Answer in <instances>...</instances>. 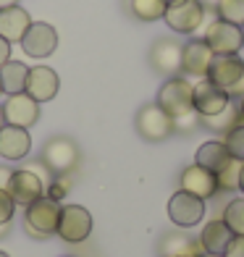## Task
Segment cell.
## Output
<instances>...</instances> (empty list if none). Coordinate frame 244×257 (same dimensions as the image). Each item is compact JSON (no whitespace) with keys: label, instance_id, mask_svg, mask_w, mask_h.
Masks as SVG:
<instances>
[{"label":"cell","instance_id":"obj_19","mask_svg":"<svg viewBox=\"0 0 244 257\" xmlns=\"http://www.w3.org/2000/svg\"><path fill=\"white\" fill-rule=\"evenodd\" d=\"M231 239H234V231L226 226L223 218H215V220H210V223H205V228L200 233V244H202L205 254H220L223 257Z\"/></svg>","mask_w":244,"mask_h":257},{"label":"cell","instance_id":"obj_23","mask_svg":"<svg viewBox=\"0 0 244 257\" xmlns=\"http://www.w3.org/2000/svg\"><path fill=\"white\" fill-rule=\"evenodd\" d=\"M27 76H29V66L21 61H6L0 66V87L6 95H19L27 89Z\"/></svg>","mask_w":244,"mask_h":257},{"label":"cell","instance_id":"obj_10","mask_svg":"<svg viewBox=\"0 0 244 257\" xmlns=\"http://www.w3.org/2000/svg\"><path fill=\"white\" fill-rule=\"evenodd\" d=\"M192 102H194V110L200 118H205V115H215L220 113L223 108H228V92H223L218 84H213L210 79H200L194 84V92H192Z\"/></svg>","mask_w":244,"mask_h":257},{"label":"cell","instance_id":"obj_5","mask_svg":"<svg viewBox=\"0 0 244 257\" xmlns=\"http://www.w3.org/2000/svg\"><path fill=\"white\" fill-rule=\"evenodd\" d=\"M134 123H137V132H139V137H142L145 142H163V139H168L173 134L171 115L163 110L158 102L139 108Z\"/></svg>","mask_w":244,"mask_h":257},{"label":"cell","instance_id":"obj_21","mask_svg":"<svg viewBox=\"0 0 244 257\" xmlns=\"http://www.w3.org/2000/svg\"><path fill=\"white\" fill-rule=\"evenodd\" d=\"M231 160H234V158L228 155L226 145H223V142H218V139H210V142H205L200 150H197V158H194L197 166H202V168H207V171H213L215 176L228 166Z\"/></svg>","mask_w":244,"mask_h":257},{"label":"cell","instance_id":"obj_17","mask_svg":"<svg viewBox=\"0 0 244 257\" xmlns=\"http://www.w3.org/2000/svg\"><path fill=\"white\" fill-rule=\"evenodd\" d=\"M210 61H213V50L207 48L205 40H189L181 48V71L189 76L205 79L207 68H210Z\"/></svg>","mask_w":244,"mask_h":257},{"label":"cell","instance_id":"obj_2","mask_svg":"<svg viewBox=\"0 0 244 257\" xmlns=\"http://www.w3.org/2000/svg\"><path fill=\"white\" fill-rule=\"evenodd\" d=\"M192 92H194V84H189L181 76H171L158 92V105L171 115V121L181 118V115H189V113H194Z\"/></svg>","mask_w":244,"mask_h":257},{"label":"cell","instance_id":"obj_31","mask_svg":"<svg viewBox=\"0 0 244 257\" xmlns=\"http://www.w3.org/2000/svg\"><path fill=\"white\" fill-rule=\"evenodd\" d=\"M223 257H244V236H234Z\"/></svg>","mask_w":244,"mask_h":257},{"label":"cell","instance_id":"obj_43","mask_svg":"<svg viewBox=\"0 0 244 257\" xmlns=\"http://www.w3.org/2000/svg\"><path fill=\"white\" fill-rule=\"evenodd\" d=\"M0 257H8V254H6V252H0Z\"/></svg>","mask_w":244,"mask_h":257},{"label":"cell","instance_id":"obj_29","mask_svg":"<svg viewBox=\"0 0 244 257\" xmlns=\"http://www.w3.org/2000/svg\"><path fill=\"white\" fill-rule=\"evenodd\" d=\"M239 173H241V160H231L228 166L218 173V189H223V192H234L239 189Z\"/></svg>","mask_w":244,"mask_h":257},{"label":"cell","instance_id":"obj_4","mask_svg":"<svg viewBox=\"0 0 244 257\" xmlns=\"http://www.w3.org/2000/svg\"><path fill=\"white\" fill-rule=\"evenodd\" d=\"M202 40L207 42V48L213 50V55H239V50L244 48L241 27L228 24L223 19H215L213 24L205 29Z\"/></svg>","mask_w":244,"mask_h":257},{"label":"cell","instance_id":"obj_22","mask_svg":"<svg viewBox=\"0 0 244 257\" xmlns=\"http://www.w3.org/2000/svg\"><path fill=\"white\" fill-rule=\"evenodd\" d=\"M160 254L163 257H200L205 254L200 239H189L181 233H171L160 241Z\"/></svg>","mask_w":244,"mask_h":257},{"label":"cell","instance_id":"obj_35","mask_svg":"<svg viewBox=\"0 0 244 257\" xmlns=\"http://www.w3.org/2000/svg\"><path fill=\"white\" fill-rule=\"evenodd\" d=\"M19 6V0H0V11H6V8H14Z\"/></svg>","mask_w":244,"mask_h":257},{"label":"cell","instance_id":"obj_8","mask_svg":"<svg viewBox=\"0 0 244 257\" xmlns=\"http://www.w3.org/2000/svg\"><path fill=\"white\" fill-rule=\"evenodd\" d=\"M42 163L53 173L63 176L79 163V147L68 137H53L48 145L42 147Z\"/></svg>","mask_w":244,"mask_h":257},{"label":"cell","instance_id":"obj_32","mask_svg":"<svg viewBox=\"0 0 244 257\" xmlns=\"http://www.w3.org/2000/svg\"><path fill=\"white\" fill-rule=\"evenodd\" d=\"M63 192H68V181L58 179V181H55V186L50 189V194H48V197H53V200H58V197H63Z\"/></svg>","mask_w":244,"mask_h":257},{"label":"cell","instance_id":"obj_15","mask_svg":"<svg viewBox=\"0 0 244 257\" xmlns=\"http://www.w3.org/2000/svg\"><path fill=\"white\" fill-rule=\"evenodd\" d=\"M181 48L176 40H158L153 48H150V66L155 68L158 74L173 76L176 71H181Z\"/></svg>","mask_w":244,"mask_h":257},{"label":"cell","instance_id":"obj_16","mask_svg":"<svg viewBox=\"0 0 244 257\" xmlns=\"http://www.w3.org/2000/svg\"><path fill=\"white\" fill-rule=\"evenodd\" d=\"M181 189L194 194V197H200V200H210L218 192V179H215L213 171H207V168L194 163V166L181 171Z\"/></svg>","mask_w":244,"mask_h":257},{"label":"cell","instance_id":"obj_30","mask_svg":"<svg viewBox=\"0 0 244 257\" xmlns=\"http://www.w3.org/2000/svg\"><path fill=\"white\" fill-rule=\"evenodd\" d=\"M14 210H16L14 197L8 194V189H0V226H8V223H11Z\"/></svg>","mask_w":244,"mask_h":257},{"label":"cell","instance_id":"obj_7","mask_svg":"<svg viewBox=\"0 0 244 257\" xmlns=\"http://www.w3.org/2000/svg\"><path fill=\"white\" fill-rule=\"evenodd\" d=\"M163 21L179 34H194L205 21V6L202 0H181V3H173L166 8Z\"/></svg>","mask_w":244,"mask_h":257},{"label":"cell","instance_id":"obj_1","mask_svg":"<svg viewBox=\"0 0 244 257\" xmlns=\"http://www.w3.org/2000/svg\"><path fill=\"white\" fill-rule=\"evenodd\" d=\"M205 79H210L228 97H244V61L239 55H213Z\"/></svg>","mask_w":244,"mask_h":257},{"label":"cell","instance_id":"obj_13","mask_svg":"<svg viewBox=\"0 0 244 257\" xmlns=\"http://www.w3.org/2000/svg\"><path fill=\"white\" fill-rule=\"evenodd\" d=\"M8 194L14 197L16 205H32L34 200H40L45 194V184L34 171H14V176L8 181Z\"/></svg>","mask_w":244,"mask_h":257},{"label":"cell","instance_id":"obj_18","mask_svg":"<svg viewBox=\"0 0 244 257\" xmlns=\"http://www.w3.org/2000/svg\"><path fill=\"white\" fill-rule=\"evenodd\" d=\"M32 150V137L27 128L21 126H0V155L6 160H21L27 158Z\"/></svg>","mask_w":244,"mask_h":257},{"label":"cell","instance_id":"obj_12","mask_svg":"<svg viewBox=\"0 0 244 257\" xmlns=\"http://www.w3.org/2000/svg\"><path fill=\"white\" fill-rule=\"evenodd\" d=\"M21 48L29 58H48L58 48V32L45 21H32V27L21 40Z\"/></svg>","mask_w":244,"mask_h":257},{"label":"cell","instance_id":"obj_40","mask_svg":"<svg viewBox=\"0 0 244 257\" xmlns=\"http://www.w3.org/2000/svg\"><path fill=\"white\" fill-rule=\"evenodd\" d=\"M166 3H168V6H173V3H181V0H166Z\"/></svg>","mask_w":244,"mask_h":257},{"label":"cell","instance_id":"obj_45","mask_svg":"<svg viewBox=\"0 0 244 257\" xmlns=\"http://www.w3.org/2000/svg\"><path fill=\"white\" fill-rule=\"evenodd\" d=\"M241 34H244V27H241Z\"/></svg>","mask_w":244,"mask_h":257},{"label":"cell","instance_id":"obj_27","mask_svg":"<svg viewBox=\"0 0 244 257\" xmlns=\"http://www.w3.org/2000/svg\"><path fill=\"white\" fill-rule=\"evenodd\" d=\"M215 14L218 19L228 21V24L244 27V0H218Z\"/></svg>","mask_w":244,"mask_h":257},{"label":"cell","instance_id":"obj_36","mask_svg":"<svg viewBox=\"0 0 244 257\" xmlns=\"http://www.w3.org/2000/svg\"><path fill=\"white\" fill-rule=\"evenodd\" d=\"M239 189L244 192V163H241V173H239Z\"/></svg>","mask_w":244,"mask_h":257},{"label":"cell","instance_id":"obj_34","mask_svg":"<svg viewBox=\"0 0 244 257\" xmlns=\"http://www.w3.org/2000/svg\"><path fill=\"white\" fill-rule=\"evenodd\" d=\"M11 176H14V171H8V168L0 166V189H8V181H11Z\"/></svg>","mask_w":244,"mask_h":257},{"label":"cell","instance_id":"obj_14","mask_svg":"<svg viewBox=\"0 0 244 257\" xmlns=\"http://www.w3.org/2000/svg\"><path fill=\"white\" fill-rule=\"evenodd\" d=\"M58 87H61V81H58V74L53 71L50 66H34L29 68V76H27V95L37 102H48L58 95Z\"/></svg>","mask_w":244,"mask_h":257},{"label":"cell","instance_id":"obj_20","mask_svg":"<svg viewBox=\"0 0 244 257\" xmlns=\"http://www.w3.org/2000/svg\"><path fill=\"white\" fill-rule=\"evenodd\" d=\"M29 27H32V16L27 14L24 8L14 6V8L0 11V37L8 40L11 45L24 40V34H27Z\"/></svg>","mask_w":244,"mask_h":257},{"label":"cell","instance_id":"obj_25","mask_svg":"<svg viewBox=\"0 0 244 257\" xmlns=\"http://www.w3.org/2000/svg\"><path fill=\"white\" fill-rule=\"evenodd\" d=\"M166 0H132V14L139 21H158L166 16Z\"/></svg>","mask_w":244,"mask_h":257},{"label":"cell","instance_id":"obj_24","mask_svg":"<svg viewBox=\"0 0 244 257\" xmlns=\"http://www.w3.org/2000/svg\"><path fill=\"white\" fill-rule=\"evenodd\" d=\"M202 121V126H207L210 132H228L231 126H236V123H241V113H239V105H234V102H228V108H223L220 113H215V115H205V118H200Z\"/></svg>","mask_w":244,"mask_h":257},{"label":"cell","instance_id":"obj_28","mask_svg":"<svg viewBox=\"0 0 244 257\" xmlns=\"http://www.w3.org/2000/svg\"><path fill=\"white\" fill-rule=\"evenodd\" d=\"M223 145H226V150H228L231 158L244 163V121L228 128L226 137H223Z\"/></svg>","mask_w":244,"mask_h":257},{"label":"cell","instance_id":"obj_38","mask_svg":"<svg viewBox=\"0 0 244 257\" xmlns=\"http://www.w3.org/2000/svg\"><path fill=\"white\" fill-rule=\"evenodd\" d=\"M239 113H241V121H244V97H239Z\"/></svg>","mask_w":244,"mask_h":257},{"label":"cell","instance_id":"obj_11","mask_svg":"<svg viewBox=\"0 0 244 257\" xmlns=\"http://www.w3.org/2000/svg\"><path fill=\"white\" fill-rule=\"evenodd\" d=\"M3 118H6L8 126L29 128V126L37 123V118H40V102L32 100L27 92L8 95V100L3 102Z\"/></svg>","mask_w":244,"mask_h":257},{"label":"cell","instance_id":"obj_9","mask_svg":"<svg viewBox=\"0 0 244 257\" xmlns=\"http://www.w3.org/2000/svg\"><path fill=\"white\" fill-rule=\"evenodd\" d=\"M168 218L176 226H181V228H192V226H197L205 218V200L179 189L168 200Z\"/></svg>","mask_w":244,"mask_h":257},{"label":"cell","instance_id":"obj_42","mask_svg":"<svg viewBox=\"0 0 244 257\" xmlns=\"http://www.w3.org/2000/svg\"><path fill=\"white\" fill-rule=\"evenodd\" d=\"M200 257H220V254H200Z\"/></svg>","mask_w":244,"mask_h":257},{"label":"cell","instance_id":"obj_41","mask_svg":"<svg viewBox=\"0 0 244 257\" xmlns=\"http://www.w3.org/2000/svg\"><path fill=\"white\" fill-rule=\"evenodd\" d=\"M8 231V226H0V233H6Z\"/></svg>","mask_w":244,"mask_h":257},{"label":"cell","instance_id":"obj_44","mask_svg":"<svg viewBox=\"0 0 244 257\" xmlns=\"http://www.w3.org/2000/svg\"><path fill=\"white\" fill-rule=\"evenodd\" d=\"M0 95H3V87H0Z\"/></svg>","mask_w":244,"mask_h":257},{"label":"cell","instance_id":"obj_33","mask_svg":"<svg viewBox=\"0 0 244 257\" xmlns=\"http://www.w3.org/2000/svg\"><path fill=\"white\" fill-rule=\"evenodd\" d=\"M6 61H11V42L0 37V66H3Z\"/></svg>","mask_w":244,"mask_h":257},{"label":"cell","instance_id":"obj_26","mask_svg":"<svg viewBox=\"0 0 244 257\" xmlns=\"http://www.w3.org/2000/svg\"><path fill=\"white\" fill-rule=\"evenodd\" d=\"M223 220L226 226L234 231V236H244V197L231 200L223 210Z\"/></svg>","mask_w":244,"mask_h":257},{"label":"cell","instance_id":"obj_37","mask_svg":"<svg viewBox=\"0 0 244 257\" xmlns=\"http://www.w3.org/2000/svg\"><path fill=\"white\" fill-rule=\"evenodd\" d=\"M202 6H205V8H215L218 0H202Z\"/></svg>","mask_w":244,"mask_h":257},{"label":"cell","instance_id":"obj_3","mask_svg":"<svg viewBox=\"0 0 244 257\" xmlns=\"http://www.w3.org/2000/svg\"><path fill=\"white\" fill-rule=\"evenodd\" d=\"M61 202L53 197L42 194L40 200H34L32 205H27V228L29 233H34L37 239H45L55 233L58 228V218H61Z\"/></svg>","mask_w":244,"mask_h":257},{"label":"cell","instance_id":"obj_39","mask_svg":"<svg viewBox=\"0 0 244 257\" xmlns=\"http://www.w3.org/2000/svg\"><path fill=\"white\" fill-rule=\"evenodd\" d=\"M6 123V118H3V105H0V126Z\"/></svg>","mask_w":244,"mask_h":257},{"label":"cell","instance_id":"obj_6","mask_svg":"<svg viewBox=\"0 0 244 257\" xmlns=\"http://www.w3.org/2000/svg\"><path fill=\"white\" fill-rule=\"evenodd\" d=\"M55 233L63 241H68V244L84 241L92 233V215H89V210L81 207V205H63Z\"/></svg>","mask_w":244,"mask_h":257}]
</instances>
